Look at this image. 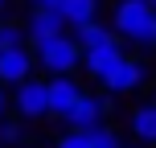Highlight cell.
<instances>
[{
    "mask_svg": "<svg viewBox=\"0 0 156 148\" xmlns=\"http://www.w3.org/2000/svg\"><path fill=\"white\" fill-rule=\"evenodd\" d=\"M111 29L123 41L136 45H156V4L152 0H119L115 4V25Z\"/></svg>",
    "mask_w": 156,
    "mask_h": 148,
    "instance_id": "obj_1",
    "label": "cell"
},
{
    "mask_svg": "<svg viewBox=\"0 0 156 148\" xmlns=\"http://www.w3.org/2000/svg\"><path fill=\"white\" fill-rule=\"evenodd\" d=\"M33 54H37V66H45L49 74H74L82 66V45L74 33H54L45 41H33Z\"/></svg>",
    "mask_w": 156,
    "mask_h": 148,
    "instance_id": "obj_2",
    "label": "cell"
},
{
    "mask_svg": "<svg viewBox=\"0 0 156 148\" xmlns=\"http://www.w3.org/2000/svg\"><path fill=\"white\" fill-rule=\"evenodd\" d=\"M16 111H21L25 119H41L49 115V82H41V78H25V82H16Z\"/></svg>",
    "mask_w": 156,
    "mask_h": 148,
    "instance_id": "obj_3",
    "label": "cell"
},
{
    "mask_svg": "<svg viewBox=\"0 0 156 148\" xmlns=\"http://www.w3.org/2000/svg\"><path fill=\"white\" fill-rule=\"evenodd\" d=\"M99 82H103V91H107V95H132V91H140V82H144V66L136 62V58L123 54L107 74L99 78Z\"/></svg>",
    "mask_w": 156,
    "mask_h": 148,
    "instance_id": "obj_4",
    "label": "cell"
},
{
    "mask_svg": "<svg viewBox=\"0 0 156 148\" xmlns=\"http://www.w3.org/2000/svg\"><path fill=\"white\" fill-rule=\"evenodd\" d=\"M107 107H111V99H107V95H78V99H74V107L70 111H66V124H70V128H82V132H86V128H94V124H103V115H107Z\"/></svg>",
    "mask_w": 156,
    "mask_h": 148,
    "instance_id": "obj_5",
    "label": "cell"
},
{
    "mask_svg": "<svg viewBox=\"0 0 156 148\" xmlns=\"http://www.w3.org/2000/svg\"><path fill=\"white\" fill-rule=\"evenodd\" d=\"M37 66V54H29L25 45H12V49H0V82L4 86H16L33 74Z\"/></svg>",
    "mask_w": 156,
    "mask_h": 148,
    "instance_id": "obj_6",
    "label": "cell"
},
{
    "mask_svg": "<svg viewBox=\"0 0 156 148\" xmlns=\"http://www.w3.org/2000/svg\"><path fill=\"white\" fill-rule=\"evenodd\" d=\"M123 58V45H119V37L115 41H103V45H90V49H82V70L90 74V78H103L111 70V66Z\"/></svg>",
    "mask_w": 156,
    "mask_h": 148,
    "instance_id": "obj_7",
    "label": "cell"
},
{
    "mask_svg": "<svg viewBox=\"0 0 156 148\" xmlns=\"http://www.w3.org/2000/svg\"><path fill=\"white\" fill-rule=\"evenodd\" d=\"M25 33H29V41H45V37H54V33H66V21H62L58 8H37V4H33Z\"/></svg>",
    "mask_w": 156,
    "mask_h": 148,
    "instance_id": "obj_8",
    "label": "cell"
},
{
    "mask_svg": "<svg viewBox=\"0 0 156 148\" xmlns=\"http://www.w3.org/2000/svg\"><path fill=\"white\" fill-rule=\"evenodd\" d=\"M78 95H82V86L74 82V74H54L49 78V115H66Z\"/></svg>",
    "mask_w": 156,
    "mask_h": 148,
    "instance_id": "obj_9",
    "label": "cell"
},
{
    "mask_svg": "<svg viewBox=\"0 0 156 148\" xmlns=\"http://www.w3.org/2000/svg\"><path fill=\"white\" fill-rule=\"evenodd\" d=\"M58 13H62L66 29H78V25H86V21H99V0H62Z\"/></svg>",
    "mask_w": 156,
    "mask_h": 148,
    "instance_id": "obj_10",
    "label": "cell"
},
{
    "mask_svg": "<svg viewBox=\"0 0 156 148\" xmlns=\"http://www.w3.org/2000/svg\"><path fill=\"white\" fill-rule=\"evenodd\" d=\"M132 136L144 144H156V103H144L132 111Z\"/></svg>",
    "mask_w": 156,
    "mask_h": 148,
    "instance_id": "obj_11",
    "label": "cell"
},
{
    "mask_svg": "<svg viewBox=\"0 0 156 148\" xmlns=\"http://www.w3.org/2000/svg\"><path fill=\"white\" fill-rule=\"evenodd\" d=\"M74 37H78V45H82V49H90V45H103V41H115L119 33L107 29L103 21H86V25H78V29H74Z\"/></svg>",
    "mask_w": 156,
    "mask_h": 148,
    "instance_id": "obj_12",
    "label": "cell"
},
{
    "mask_svg": "<svg viewBox=\"0 0 156 148\" xmlns=\"http://www.w3.org/2000/svg\"><path fill=\"white\" fill-rule=\"evenodd\" d=\"M25 25H16V21H0V49H12V45H25Z\"/></svg>",
    "mask_w": 156,
    "mask_h": 148,
    "instance_id": "obj_13",
    "label": "cell"
},
{
    "mask_svg": "<svg viewBox=\"0 0 156 148\" xmlns=\"http://www.w3.org/2000/svg\"><path fill=\"white\" fill-rule=\"evenodd\" d=\"M86 136H90V144H94V148H123V140H119V136L111 132L107 124H94V128H86Z\"/></svg>",
    "mask_w": 156,
    "mask_h": 148,
    "instance_id": "obj_14",
    "label": "cell"
},
{
    "mask_svg": "<svg viewBox=\"0 0 156 148\" xmlns=\"http://www.w3.org/2000/svg\"><path fill=\"white\" fill-rule=\"evenodd\" d=\"M58 148H94V144H90V136H86L82 128H70V132L58 140Z\"/></svg>",
    "mask_w": 156,
    "mask_h": 148,
    "instance_id": "obj_15",
    "label": "cell"
},
{
    "mask_svg": "<svg viewBox=\"0 0 156 148\" xmlns=\"http://www.w3.org/2000/svg\"><path fill=\"white\" fill-rule=\"evenodd\" d=\"M0 140H4V144H16V140H21V124H12V119L0 124Z\"/></svg>",
    "mask_w": 156,
    "mask_h": 148,
    "instance_id": "obj_16",
    "label": "cell"
},
{
    "mask_svg": "<svg viewBox=\"0 0 156 148\" xmlns=\"http://www.w3.org/2000/svg\"><path fill=\"white\" fill-rule=\"evenodd\" d=\"M33 4H37V8H58L62 0H33Z\"/></svg>",
    "mask_w": 156,
    "mask_h": 148,
    "instance_id": "obj_17",
    "label": "cell"
},
{
    "mask_svg": "<svg viewBox=\"0 0 156 148\" xmlns=\"http://www.w3.org/2000/svg\"><path fill=\"white\" fill-rule=\"evenodd\" d=\"M0 115H4V91H0Z\"/></svg>",
    "mask_w": 156,
    "mask_h": 148,
    "instance_id": "obj_18",
    "label": "cell"
},
{
    "mask_svg": "<svg viewBox=\"0 0 156 148\" xmlns=\"http://www.w3.org/2000/svg\"><path fill=\"white\" fill-rule=\"evenodd\" d=\"M4 8H8V0H0V13H4Z\"/></svg>",
    "mask_w": 156,
    "mask_h": 148,
    "instance_id": "obj_19",
    "label": "cell"
},
{
    "mask_svg": "<svg viewBox=\"0 0 156 148\" xmlns=\"http://www.w3.org/2000/svg\"><path fill=\"white\" fill-rule=\"evenodd\" d=\"M152 4H156V0H152Z\"/></svg>",
    "mask_w": 156,
    "mask_h": 148,
    "instance_id": "obj_20",
    "label": "cell"
}]
</instances>
